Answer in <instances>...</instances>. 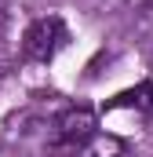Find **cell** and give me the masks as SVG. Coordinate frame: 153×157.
Returning <instances> with one entry per match:
<instances>
[{"mask_svg": "<svg viewBox=\"0 0 153 157\" xmlns=\"http://www.w3.org/2000/svg\"><path fill=\"white\" fill-rule=\"evenodd\" d=\"M0 157H26V150H22L18 143H7V139H0Z\"/></svg>", "mask_w": 153, "mask_h": 157, "instance_id": "cell-6", "label": "cell"}, {"mask_svg": "<svg viewBox=\"0 0 153 157\" xmlns=\"http://www.w3.org/2000/svg\"><path fill=\"white\" fill-rule=\"evenodd\" d=\"M135 33L146 48H153V0H142L135 7Z\"/></svg>", "mask_w": 153, "mask_h": 157, "instance_id": "cell-5", "label": "cell"}, {"mask_svg": "<svg viewBox=\"0 0 153 157\" xmlns=\"http://www.w3.org/2000/svg\"><path fill=\"white\" fill-rule=\"evenodd\" d=\"M99 132V113L91 106H66L58 117L51 121V150L73 154L76 146Z\"/></svg>", "mask_w": 153, "mask_h": 157, "instance_id": "cell-3", "label": "cell"}, {"mask_svg": "<svg viewBox=\"0 0 153 157\" xmlns=\"http://www.w3.org/2000/svg\"><path fill=\"white\" fill-rule=\"evenodd\" d=\"M150 117H153V84L142 80V84H135V88L113 95L99 110V128L124 139L128 132H139L142 124H150Z\"/></svg>", "mask_w": 153, "mask_h": 157, "instance_id": "cell-1", "label": "cell"}, {"mask_svg": "<svg viewBox=\"0 0 153 157\" xmlns=\"http://www.w3.org/2000/svg\"><path fill=\"white\" fill-rule=\"evenodd\" d=\"M73 157H131V146H128V139H120L113 132H95V135H88L80 146L73 150Z\"/></svg>", "mask_w": 153, "mask_h": 157, "instance_id": "cell-4", "label": "cell"}, {"mask_svg": "<svg viewBox=\"0 0 153 157\" xmlns=\"http://www.w3.org/2000/svg\"><path fill=\"white\" fill-rule=\"evenodd\" d=\"M69 40V29L58 15H40L26 26L22 33V44H18V55L26 62H51Z\"/></svg>", "mask_w": 153, "mask_h": 157, "instance_id": "cell-2", "label": "cell"}, {"mask_svg": "<svg viewBox=\"0 0 153 157\" xmlns=\"http://www.w3.org/2000/svg\"><path fill=\"white\" fill-rule=\"evenodd\" d=\"M7 18H11V4L0 0V37H4V29H7Z\"/></svg>", "mask_w": 153, "mask_h": 157, "instance_id": "cell-7", "label": "cell"}]
</instances>
